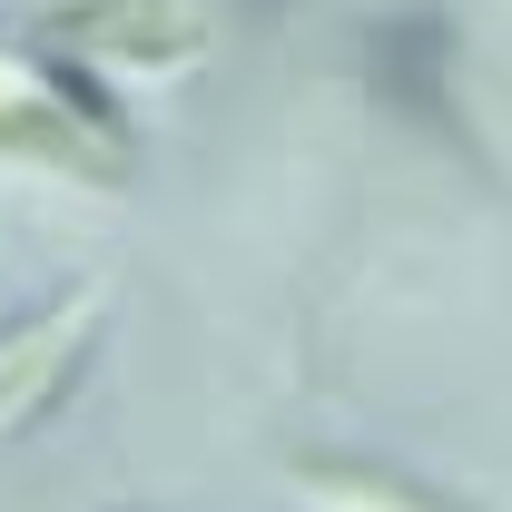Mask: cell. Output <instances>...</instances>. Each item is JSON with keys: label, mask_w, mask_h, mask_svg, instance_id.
<instances>
[{"label": "cell", "mask_w": 512, "mask_h": 512, "mask_svg": "<svg viewBox=\"0 0 512 512\" xmlns=\"http://www.w3.org/2000/svg\"><path fill=\"white\" fill-rule=\"evenodd\" d=\"M50 40L79 60H128V69H188L217 40V0H60Z\"/></svg>", "instance_id": "6da1fadb"}, {"label": "cell", "mask_w": 512, "mask_h": 512, "mask_svg": "<svg viewBox=\"0 0 512 512\" xmlns=\"http://www.w3.org/2000/svg\"><path fill=\"white\" fill-rule=\"evenodd\" d=\"M453 20L444 10H384L365 30V89L404 119H453Z\"/></svg>", "instance_id": "7a4b0ae2"}, {"label": "cell", "mask_w": 512, "mask_h": 512, "mask_svg": "<svg viewBox=\"0 0 512 512\" xmlns=\"http://www.w3.org/2000/svg\"><path fill=\"white\" fill-rule=\"evenodd\" d=\"M89 325H99V286L60 296L40 325H20V345H0V424H10V414H30V404L69 375V355H79V335H89Z\"/></svg>", "instance_id": "3957f363"}, {"label": "cell", "mask_w": 512, "mask_h": 512, "mask_svg": "<svg viewBox=\"0 0 512 512\" xmlns=\"http://www.w3.org/2000/svg\"><path fill=\"white\" fill-rule=\"evenodd\" d=\"M296 493H306V512H444L434 493H414V483H394V473H345V463H335V473H306Z\"/></svg>", "instance_id": "277c9868"}]
</instances>
